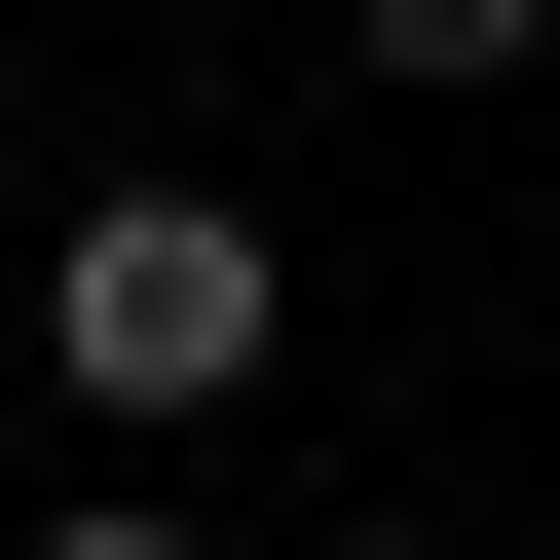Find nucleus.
Listing matches in <instances>:
<instances>
[{
    "label": "nucleus",
    "instance_id": "1",
    "mask_svg": "<svg viewBox=\"0 0 560 560\" xmlns=\"http://www.w3.org/2000/svg\"><path fill=\"white\" fill-rule=\"evenodd\" d=\"M38 337H75V411H224V374H261V224H224V187H75Z\"/></svg>",
    "mask_w": 560,
    "mask_h": 560
},
{
    "label": "nucleus",
    "instance_id": "2",
    "mask_svg": "<svg viewBox=\"0 0 560 560\" xmlns=\"http://www.w3.org/2000/svg\"><path fill=\"white\" fill-rule=\"evenodd\" d=\"M337 38H374V75H523L560 0H337Z\"/></svg>",
    "mask_w": 560,
    "mask_h": 560
},
{
    "label": "nucleus",
    "instance_id": "3",
    "mask_svg": "<svg viewBox=\"0 0 560 560\" xmlns=\"http://www.w3.org/2000/svg\"><path fill=\"white\" fill-rule=\"evenodd\" d=\"M38 560H187V523H38Z\"/></svg>",
    "mask_w": 560,
    "mask_h": 560
}]
</instances>
